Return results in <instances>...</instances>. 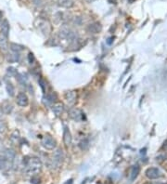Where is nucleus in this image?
Masks as SVG:
<instances>
[{
  "instance_id": "f257e3e1",
  "label": "nucleus",
  "mask_w": 167,
  "mask_h": 184,
  "mask_svg": "<svg viewBox=\"0 0 167 184\" xmlns=\"http://www.w3.org/2000/svg\"><path fill=\"white\" fill-rule=\"evenodd\" d=\"M42 169L41 160L37 157H30L24 162V171L28 175L38 174Z\"/></svg>"
},
{
  "instance_id": "f03ea898",
  "label": "nucleus",
  "mask_w": 167,
  "mask_h": 184,
  "mask_svg": "<svg viewBox=\"0 0 167 184\" xmlns=\"http://www.w3.org/2000/svg\"><path fill=\"white\" fill-rule=\"evenodd\" d=\"M59 36L62 39H67L70 41L76 40V35L74 32H73L71 29L67 28V27H62L60 32H59Z\"/></svg>"
},
{
  "instance_id": "7ed1b4c3",
  "label": "nucleus",
  "mask_w": 167,
  "mask_h": 184,
  "mask_svg": "<svg viewBox=\"0 0 167 184\" xmlns=\"http://www.w3.org/2000/svg\"><path fill=\"white\" fill-rule=\"evenodd\" d=\"M69 115H70V117L73 120H74L76 122H81V121H83L84 119H85L84 118V114L78 108H72V109H70Z\"/></svg>"
},
{
  "instance_id": "20e7f679",
  "label": "nucleus",
  "mask_w": 167,
  "mask_h": 184,
  "mask_svg": "<svg viewBox=\"0 0 167 184\" xmlns=\"http://www.w3.org/2000/svg\"><path fill=\"white\" fill-rule=\"evenodd\" d=\"M63 159H64V155H63L62 150L59 148L54 152V154H53V159H52L53 167H59L62 164Z\"/></svg>"
},
{
  "instance_id": "39448f33",
  "label": "nucleus",
  "mask_w": 167,
  "mask_h": 184,
  "mask_svg": "<svg viewBox=\"0 0 167 184\" xmlns=\"http://www.w3.org/2000/svg\"><path fill=\"white\" fill-rule=\"evenodd\" d=\"M41 144L42 146L44 148H46V150H53L55 149L56 145H57V142L56 141L49 135H46L45 136L41 141Z\"/></svg>"
},
{
  "instance_id": "423d86ee",
  "label": "nucleus",
  "mask_w": 167,
  "mask_h": 184,
  "mask_svg": "<svg viewBox=\"0 0 167 184\" xmlns=\"http://www.w3.org/2000/svg\"><path fill=\"white\" fill-rule=\"evenodd\" d=\"M147 178L149 180H156L161 177V172L158 168L156 167H149L148 168L145 172Z\"/></svg>"
},
{
  "instance_id": "0eeeda50",
  "label": "nucleus",
  "mask_w": 167,
  "mask_h": 184,
  "mask_svg": "<svg viewBox=\"0 0 167 184\" xmlns=\"http://www.w3.org/2000/svg\"><path fill=\"white\" fill-rule=\"evenodd\" d=\"M65 100L69 105H73L77 100V94L74 90H69L65 93Z\"/></svg>"
},
{
  "instance_id": "6e6552de",
  "label": "nucleus",
  "mask_w": 167,
  "mask_h": 184,
  "mask_svg": "<svg viewBox=\"0 0 167 184\" xmlns=\"http://www.w3.org/2000/svg\"><path fill=\"white\" fill-rule=\"evenodd\" d=\"M16 102L19 106L21 107H26L29 104V99L27 97V95L23 92H20L17 95V99H16Z\"/></svg>"
},
{
  "instance_id": "1a4fd4ad",
  "label": "nucleus",
  "mask_w": 167,
  "mask_h": 184,
  "mask_svg": "<svg viewBox=\"0 0 167 184\" xmlns=\"http://www.w3.org/2000/svg\"><path fill=\"white\" fill-rule=\"evenodd\" d=\"M72 142H73V137L71 131L67 126H65L63 129V142L66 146H70L72 144Z\"/></svg>"
},
{
  "instance_id": "9d476101",
  "label": "nucleus",
  "mask_w": 167,
  "mask_h": 184,
  "mask_svg": "<svg viewBox=\"0 0 167 184\" xmlns=\"http://www.w3.org/2000/svg\"><path fill=\"white\" fill-rule=\"evenodd\" d=\"M102 30V26L100 22H94L87 26V31L92 34H99Z\"/></svg>"
},
{
  "instance_id": "9b49d317",
  "label": "nucleus",
  "mask_w": 167,
  "mask_h": 184,
  "mask_svg": "<svg viewBox=\"0 0 167 184\" xmlns=\"http://www.w3.org/2000/svg\"><path fill=\"white\" fill-rule=\"evenodd\" d=\"M139 172H140V167H139V165H138V164L133 165V166L131 167V169H130V174H129V179H130V181H134L137 178Z\"/></svg>"
},
{
  "instance_id": "f8f14e48",
  "label": "nucleus",
  "mask_w": 167,
  "mask_h": 184,
  "mask_svg": "<svg viewBox=\"0 0 167 184\" xmlns=\"http://www.w3.org/2000/svg\"><path fill=\"white\" fill-rule=\"evenodd\" d=\"M57 100V96L55 93H48L46 96H45L43 98V102L45 105H50Z\"/></svg>"
},
{
  "instance_id": "ddd939ff",
  "label": "nucleus",
  "mask_w": 167,
  "mask_h": 184,
  "mask_svg": "<svg viewBox=\"0 0 167 184\" xmlns=\"http://www.w3.org/2000/svg\"><path fill=\"white\" fill-rule=\"evenodd\" d=\"M63 110H64V107H63L62 103H61V102L55 103L52 106V111H53L54 114L57 115V116H60L62 114Z\"/></svg>"
},
{
  "instance_id": "4468645a",
  "label": "nucleus",
  "mask_w": 167,
  "mask_h": 184,
  "mask_svg": "<svg viewBox=\"0 0 167 184\" xmlns=\"http://www.w3.org/2000/svg\"><path fill=\"white\" fill-rule=\"evenodd\" d=\"M8 48V37L5 36L3 34L0 33V49L2 51H7Z\"/></svg>"
},
{
  "instance_id": "2eb2a0df",
  "label": "nucleus",
  "mask_w": 167,
  "mask_h": 184,
  "mask_svg": "<svg viewBox=\"0 0 167 184\" xmlns=\"http://www.w3.org/2000/svg\"><path fill=\"white\" fill-rule=\"evenodd\" d=\"M39 20V29L41 30L44 34H48L50 32V25L47 21L44 20Z\"/></svg>"
},
{
  "instance_id": "dca6fc26",
  "label": "nucleus",
  "mask_w": 167,
  "mask_h": 184,
  "mask_svg": "<svg viewBox=\"0 0 167 184\" xmlns=\"http://www.w3.org/2000/svg\"><path fill=\"white\" fill-rule=\"evenodd\" d=\"M1 34H3L5 36H8V33H9V23L8 20H4L1 22Z\"/></svg>"
},
{
  "instance_id": "f3484780",
  "label": "nucleus",
  "mask_w": 167,
  "mask_h": 184,
  "mask_svg": "<svg viewBox=\"0 0 167 184\" xmlns=\"http://www.w3.org/2000/svg\"><path fill=\"white\" fill-rule=\"evenodd\" d=\"M5 156L7 157V159L8 160V162H9V163L12 164L13 162H14V159H15L16 153H15V152H14L12 149H8V150H6Z\"/></svg>"
},
{
  "instance_id": "a211bd4d",
  "label": "nucleus",
  "mask_w": 167,
  "mask_h": 184,
  "mask_svg": "<svg viewBox=\"0 0 167 184\" xmlns=\"http://www.w3.org/2000/svg\"><path fill=\"white\" fill-rule=\"evenodd\" d=\"M58 4L59 6L65 8H71L73 7L74 2L73 0H58Z\"/></svg>"
},
{
  "instance_id": "6ab92c4d",
  "label": "nucleus",
  "mask_w": 167,
  "mask_h": 184,
  "mask_svg": "<svg viewBox=\"0 0 167 184\" xmlns=\"http://www.w3.org/2000/svg\"><path fill=\"white\" fill-rule=\"evenodd\" d=\"M8 160L7 159V157L5 155H0V170H4L6 168H8Z\"/></svg>"
},
{
  "instance_id": "aec40b11",
  "label": "nucleus",
  "mask_w": 167,
  "mask_h": 184,
  "mask_svg": "<svg viewBox=\"0 0 167 184\" xmlns=\"http://www.w3.org/2000/svg\"><path fill=\"white\" fill-rule=\"evenodd\" d=\"M6 89H7L8 94L10 97H13V96L15 95V87H14V86H13L10 82H7Z\"/></svg>"
},
{
  "instance_id": "412c9836",
  "label": "nucleus",
  "mask_w": 167,
  "mask_h": 184,
  "mask_svg": "<svg viewBox=\"0 0 167 184\" xmlns=\"http://www.w3.org/2000/svg\"><path fill=\"white\" fill-rule=\"evenodd\" d=\"M10 49L13 52H15V53H19V52H21V51H22L24 49V47L22 46H21V45L15 44V43H11L10 44Z\"/></svg>"
},
{
  "instance_id": "4be33fe9",
  "label": "nucleus",
  "mask_w": 167,
  "mask_h": 184,
  "mask_svg": "<svg viewBox=\"0 0 167 184\" xmlns=\"http://www.w3.org/2000/svg\"><path fill=\"white\" fill-rule=\"evenodd\" d=\"M2 109H3V112L8 114H10L11 113V111L13 109V106L9 102H5L3 104V106H2Z\"/></svg>"
},
{
  "instance_id": "5701e85b",
  "label": "nucleus",
  "mask_w": 167,
  "mask_h": 184,
  "mask_svg": "<svg viewBox=\"0 0 167 184\" xmlns=\"http://www.w3.org/2000/svg\"><path fill=\"white\" fill-rule=\"evenodd\" d=\"M79 147L82 151H87L89 148V141L87 139H84L79 143Z\"/></svg>"
},
{
  "instance_id": "b1692460",
  "label": "nucleus",
  "mask_w": 167,
  "mask_h": 184,
  "mask_svg": "<svg viewBox=\"0 0 167 184\" xmlns=\"http://www.w3.org/2000/svg\"><path fill=\"white\" fill-rule=\"evenodd\" d=\"M156 161L157 162H159V163H161V162H163V161H165L167 159V153H162V154H159L158 156H156Z\"/></svg>"
},
{
  "instance_id": "393cba45",
  "label": "nucleus",
  "mask_w": 167,
  "mask_h": 184,
  "mask_svg": "<svg viewBox=\"0 0 167 184\" xmlns=\"http://www.w3.org/2000/svg\"><path fill=\"white\" fill-rule=\"evenodd\" d=\"M28 61H29L30 64H33V63H35V56H34V54H33L32 52H30V53L28 54Z\"/></svg>"
},
{
  "instance_id": "a878e982",
  "label": "nucleus",
  "mask_w": 167,
  "mask_h": 184,
  "mask_svg": "<svg viewBox=\"0 0 167 184\" xmlns=\"http://www.w3.org/2000/svg\"><path fill=\"white\" fill-rule=\"evenodd\" d=\"M6 128H7V124H6V122L3 121V120H0V133L4 132L6 130Z\"/></svg>"
},
{
  "instance_id": "bb28decb",
  "label": "nucleus",
  "mask_w": 167,
  "mask_h": 184,
  "mask_svg": "<svg viewBox=\"0 0 167 184\" xmlns=\"http://www.w3.org/2000/svg\"><path fill=\"white\" fill-rule=\"evenodd\" d=\"M8 74H10V75H16V70L12 67L10 68H8Z\"/></svg>"
},
{
  "instance_id": "cd10ccee",
  "label": "nucleus",
  "mask_w": 167,
  "mask_h": 184,
  "mask_svg": "<svg viewBox=\"0 0 167 184\" xmlns=\"http://www.w3.org/2000/svg\"><path fill=\"white\" fill-rule=\"evenodd\" d=\"M162 149H163L164 151H167V140H165V141L164 142V144H163V146H162Z\"/></svg>"
},
{
  "instance_id": "c85d7f7f",
  "label": "nucleus",
  "mask_w": 167,
  "mask_h": 184,
  "mask_svg": "<svg viewBox=\"0 0 167 184\" xmlns=\"http://www.w3.org/2000/svg\"><path fill=\"white\" fill-rule=\"evenodd\" d=\"M39 84H40V86H41L43 91H45V83H44V81H43V80H40V81H39Z\"/></svg>"
},
{
  "instance_id": "c756f323",
  "label": "nucleus",
  "mask_w": 167,
  "mask_h": 184,
  "mask_svg": "<svg viewBox=\"0 0 167 184\" xmlns=\"http://www.w3.org/2000/svg\"><path fill=\"white\" fill-rule=\"evenodd\" d=\"M110 4H117V0H107Z\"/></svg>"
},
{
  "instance_id": "7c9ffc66",
  "label": "nucleus",
  "mask_w": 167,
  "mask_h": 184,
  "mask_svg": "<svg viewBox=\"0 0 167 184\" xmlns=\"http://www.w3.org/2000/svg\"><path fill=\"white\" fill-rule=\"evenodd\" d=\"M112 38H110V39H109V41H108V44H110H110H111V42H112Z\"/></svg>"
},
{
  "instance_id": "2f4dec72",
  "label": "nucleus",
  "mask_w": 167,
  "mask_h": 184,
  "mask_svg": "<svg viewBox=\"0 0 167 184\" xmlns=\"http://www.w3.org/2000/svg\"><path fill=\"white\" fill-rule=\"evenodd\" d=\"M87 2H89V3H92V2H94V1H96V0H86Z\"/></svg>"
}]
</instances>
